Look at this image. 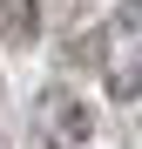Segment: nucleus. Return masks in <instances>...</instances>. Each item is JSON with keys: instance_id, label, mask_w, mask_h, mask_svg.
Listing matches in <instances>:
<instances>
[{"instance_id": "obj_2", "label": "nucleus", "mask_w": 142, "mask_h": 149, "mask_svg": "<svg viewBox=\"0 0 142 149\" xmlns=\"http://www.w3.org/2000/svg\"><path fill=\"white\" fill-rule=\"evenodd\" d=\"M41 122H47V142L54 149H81V136H88V109L75 102V95H41Z\"/></svg>"}, {"instance_id": "obj_1", "label": "nucleus", "mask_w": 142, "mask_h": 149, "mask_svg": "<svg viewBox=\"0 0 142 149\" xmlns=\"http://www.w3.org/2000/svg\"><path fill=\"white\" fill-rule=\"evenodd\" d=\"M129 20H135V7L122 14V27L108 34V95H122V102L142 95V41H135Z\"/></svg>"}, {"instance_id": "obj_3", "label": "nucleus", "mask_w": 142, "mask_h": 149, "mask_svg": "<svg viewBox=\"0 0 142 149\" xmlns=\"http://www.w3.org/2000/svg\"><path fill=\"white\" fill-rule=\"evenodd\" d=\"M7 27H14V34L34 27V0H7Z\"/></svg>"}]
</instances>
